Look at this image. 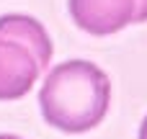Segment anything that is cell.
<instances>
[{
  "label": "cell",
  "mask_w": 147,
  "mask_h": 139,
  "mask_svg": "<svg viewBox=\"0 0 147 139\" xmlns=\"http://www.w3.org/2000/svg\"><path fill=\"white\" fill-rule=\"evenodd\" d=\"M109 103L111 83L106 72L85 59L57 64L39 90L44 121L67 134H83L98 126L109 111Z\"/></svg>",
  "instance_id": "6da1fadb"
},
{
  "label": "cell",
  "mask_w": 147,
  "mask_h": 139,
  "mask_svg": "<svg viewBox=\"0 0 147 139\" xmlns=\"http://www.w3.org/2000/svg\"><path fill=\"white\" fill-rule=\"evenodd\" d=\"M52 59V41L31 15L0 18V101L23 98Z\"/></svg>",
  "instance_id": "7a4b0ae2"
},
{
  "label": "cell",
  "mask_w": 147,
  "mask_h": 139,
  "mask_svg": "<svg viewBox=\"0 0 147 139\" xmlns=\"http://www.w3.org/2000/svg\"><path fill=\"white\" fill-rule=\"evenodd\" d=\"M72 21L93 36H109L147 21V0H67Z\"/></svg>",
  "instance_id": "3957f363"
},
{
  "label": "cell",
  "mask_w": 147,
  "mask_h": 139,
  "mask_svg": "<svg viewBox=\"0 0 147 139\" xmlns=\"http://www.w3.org/2000/svg\"><path fill=\"white\" fill-rule=\"evenodd\" d=\"M140 139H147V116L142 121V126H140Z\"/></svg>",
  "instance_id": "277c9868"
},
{
  "label": "cell",
  "mask_w": 147,
  "mask_h": 139,
  "mask_svg": "<svg viewBox=\"0 0 147 139\" xmlns=\"http://www.w3.org/2000/svg\"><path fill=\"white\" fill-rule=\"evenodd\" d=\"M0 139H21V137H13V134H0Z\"/></svg>",
  "instance_id": "5b68a950"
}]
</instances>
